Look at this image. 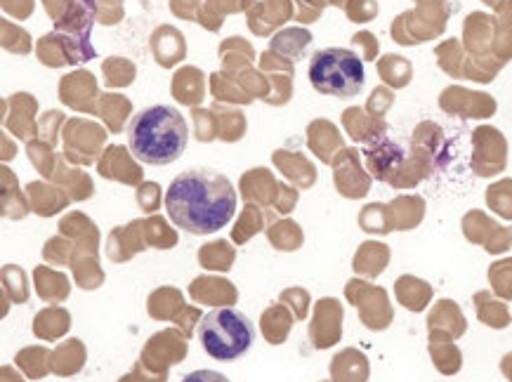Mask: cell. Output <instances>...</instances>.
Returning <instances> with one entry per match:
<instances>
[{"mask_svg": "<svg viewBox=\"0 0 512 382\" xmlns=\"http://www.w3.org/2000/svg\"><path fill=\"white\" fill-rule=\"evenodd\" d=\"M166 210L173 225L187 234L220 232L236 213V189L227 175L213 168H189L170 182Z\"/></svg>", "mask_w": 512, "mask_h": 382, "instance_id": "6da1fadb", "label": "cell"}, {"mask_svg": "<svg viewBox=\"0 0 512 382\" xmlns=\"http://www.w3.org/2000/svg\"><path fill=\"white\" fill-rule=\"evenodd\" d=\"M312 88L326 97L350 100L364 90L366 71L357 52L347 48H324L310 59Z\"/></svg>", "mask_w": 512, "mask_h": 382, "instance_id": "277c9868", "label": "cell"}, {"mask_svg": "<svg viewBox=\"0 0 512 382\" xmlns=\"http://www.w3.org/2000/svg\"><path fill=\"white\" fill-rule=\"evenodd\" d=\"M203 352L215 361H236L255 342L253 321L234 307L210 309L199 324Z\"/></svg>", "mask_w": 512, "mask_h": 382, "instance_id": "3957f363", "label": "cell"}, {"mask_svg": "<svg viewBox=\"0 0 512 382\" xmlns=\"http://www.w3.org/2000/svg\"><path fill=\"white\" fill-rule=\"evenodd\" d=\"M180 382H232L227 375H222L218 371H210V368H201V371H194L182 378Z\"/></svg>", "mask_w": 512, "mask_h": 382, "instance_id": "5b68a950", "label": "cell"}, {"mask_svg": "<svg viewBox=\"0 0 512 382\" xmlns=\"http://www.w3.org/2000/svg\"><path fill=\"white\" fill-rule=\"evenodd\" d=\"M189 125L170 104L140 109L128 123V147L144 166H170L185 154Z\"/></svg>", "mask_w": 512, "mask_h": 382, "instance_id": "7a4b0ae2", "label": "cell"}]
</instances>
